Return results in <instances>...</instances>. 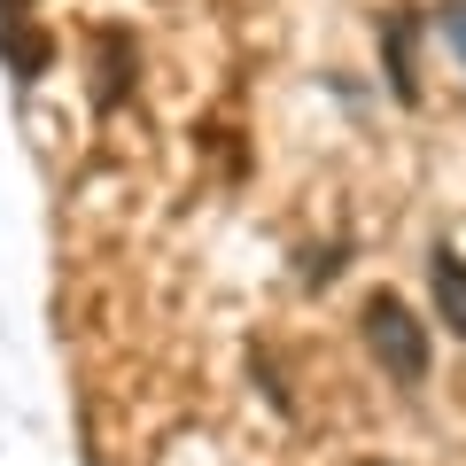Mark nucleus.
<instances>
[{
    "label": "nucleus",
    "instance_id": "obj_1",
    "mask_svg": "<svg viewBox=\"0 0 466 466\" xmlns=\"http://www.w3.org/2000/svg\"><path fill=\"white\" fill-rule=\"evenodd\" d=\"M366 350L381 358V373L389 381H428V327L412 319V303L404 296H373L366 303Z\"/></svg>",
    "mask_w": 466,
    "mask_h": 466
},
{
    "label": "nucleus",
    "instance_id": "obj_2",
    "mask_svg": "<svg viewBox=\"0 0 466 466\" xmlns=\"http://www.w3.org/2000/svg\"><path fill=\"white\" fill-rule=\"evenodd\" d=\"M428 272H435V311H443V327L466 342V265H459L451 249H435V257H428Z\"/></svg>",
    "mask_w": 466,
    "mask_h": 466
},
{
    "label": "nucleus",
    "instance_id": "obj_3",
    "mask_svg": "<svg viewBox=\"0 0 466 466\" xmlns=\"http://www.w3.org/2000/svg\"><path fill=\"white\" fill-rule=\"evenodd\" d=\"M435 32H443V39H451V55L466 63V0H443V8H435Z\"/></svg>",
    "mask_w": 466,
    "mask_h": 466
},
{
    "label": "nucleus",
    "instance_id": "obj_4",
    "mask_svg": "<svg viewBox=\"0 0 466 466\" xmlns=\"http://www.w3.org/2000/svg\"><path fill=\"white\" fill-rule=\"evenodd\" d=\"M366 466H381V459H366Z\"/></svg>",
    "mask_w": 466,
    "mask_h": 466
}]
</instances>
